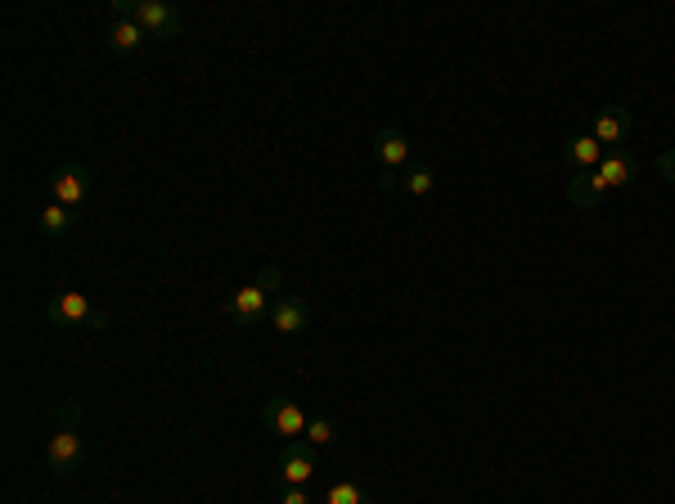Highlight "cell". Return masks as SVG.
<instances>
[{
    "label": "cell",
    "instance_id": "3957f363",
    "mask_svg": "<svg viewBox=\"0 0 675 504\" xmlns=\"http://www.w3.org/2000/svg\"><path fill=\"white\" fill-rule=\"evenodd\" d=\"M45 315H50L54 329H77V324H86V329H108V311L90 302L86 293H77V288L54 293L50 306H45Z\"/></svg>",
    "mask_w": 675,
    "mask_h": 504
},
{
    "label": "cell",
    "instance_id": "2e32d148",
    "mask_svg": "<svg viewBox=\"0 0 675 504\" xmlns=\"http://www.w3.org/2000/svg\"><path fill=\"white\" fill-rule=\"evenodd\" d=\"M320 504H374V495H369L365 486H356V482H333L329 491H324Z\"/></svg>",
    "mask_w": 675,
    "mask_h": 504
},
{
    "label": "cell",
    "instance_id": "9c48e42d",
    "mask_svg": "<svg viewBox=\"0 0 675 504\" xmlns=\"http://www.w3.org/2000/svg\"><path fill=\"white\" fill-rule=\"evenodd\" d=\"M590 135L599 144H626L630 135H635V113H630V108H621V104L603 108V113L594 117V131Z\"/></svg>",
    "mask_w": 675,
    "mask_h": 504
},
{
    "label": "cell",
    "instance_id": "ba28073f",
    "mask_svg": "<svg viewBox=\"0 0 675 504\" xmlns=\"http://www.w3.org/2000/svg\"><path fill=\"white\" fill-rule=\"evenodd\" d=\"M270 324H275L284 338H293V333H302L306 324H311V306H306V297L297 293H279L275 306H270Z\"/></svg>",
    "mask_w": 675,
    "mask_h": 504
},
{
    "label": "cell",
    "instance_id": "44dd1931",
    "mask_svg": "<svg viewBox=\"0 0 675 504\" xmlns=\"http://www.w3.org/2000/svg\"><path fill=\"white\" fill-rule=\"evenodd\" d=\"M657 171H662V180H666V185H675V149L657 153Z\"/></svg>",
    "mask_w": 675,
    "mask_h": 504
},
{
    "label": "cell",
    "instance_id": "ac0fdd59",
    "mask_svg": "<svg viewBox=\"0 0 675 504\" xmlns=\"http://www.w3.org/2000/svg\"><path fill=\"white\" fill-rule=\"evenodd\" d=\"M432 185H437V176H432V167H414L410 176H405V194H414V198H423V194H432Z\"/></svg>",
    "mask_w": 675,
    "mask_h": 504
},
{
    "label": "cell",
    "instance_id": "8fae6325",
    "mask_svg": "<svg viewBox=\"0 0 675 504\" xmlns=\"http://www.w3.org/2000/svg\"><path fill=\"white\" fill-rule=\"evenodd\" d=\"M108 45H113V54H122V59H135V54L149 45V32H144L135 18H113V27H108Z\"/></svg>",
    "mask_w": 675,
    "mask_h": 504
},
{
    "label": "cell",
    "instance_id": "7c38bea8",
    "mask_svg": "<svg viewBox=\"0 0 675 504\" xmlns=\"http://www.w3.org/2000/svg\"><path fill=\"white\" fill-rule=\"evenodd\" d=\"M567 203H576L581 212H594V207L603 203V180L594 176V171H576V176L567 180Z\"/></svg>",
    "mask_w": 675,
    "mask_h": 504
},
{
    "label": "cell",
    "instance_id": "8992f818",
    "mask_svg": "<svg viewBox=\"0 0 675 504\" xmlns=\"http://www.w3.org/2000/svg\"><path fill=\"white\" fill-rule=\"evenodd\" d=\"M50 189H54V203L81 207V203H86V194H90V171L81 167V162H63V167L54 171Z\"/></svg>",
    "mask_w": 675,
    "mask_h": 504
},
{
    "label": "cell",
    "instance_id": "6da1fadb",
    "mask_svg": "<svg viewBox=\"0 0 675 504\" xmlns=\"http://www.w3.org/2000/svg\"><path fill=\"white\" fill-rule=\"evenodd\" d=\"M54 414H59V428L45 441V464H50V473L68 477L72 468L81 464V455H86V441H81V405L63 401Z\"/></svg>",
    "mask_w": 675,
    "mask_h": 504
},
{
    "label": "cell",
    "instance_id": "30bf717a",
    "mask_svg": "<svg viewBox=\"0 0 675 504\" xmlns=\"http://www.w3.org/2000/svg\"><path fill=\"white\" fill-rule=\"evenodd\" d=\"M374 158H378V171H401L405 158H410V140L396 126H383L374 135Z\"/></svg>",
    "mask_w": 675,
    "mask_h": 504
},
{
    "label": "cell",
    "instance_id": "4fadbf2b",
    "mask_svg": "<svg viewBox=\"0 0 675 504\" xmlns=\"http://www.w3.org/2000/svg\"><path fill=\"white\" fill-rule=\"evenodd\" d=\"M563 162L576 171H594L603 162V144L594 140V135H576V140L563 144Z\"/></svg>",
    "mask_w": 675,
    "mask_h": 504
},
{
    "label": "cell",
    "instance_id": "9a60e30c",
    "mask_svg": "<svg viewBox=\"0 0 675 504\" xmlns=\"http://www.w3.org/2000/svg\"><path fill=\"white\" fill-rule=\"evenodd\" d=\"M36 225H41L45 239H63V234L72 230V207H63V203H45V207H41V216H36Z\"/></svg>",
    "mask_w": 675,
    "mask_h": 504
},
{
    "label": "cell",
    "instance_id": "5b68a950",
    "mask_svg": "<svg viewBox=\"0 0 675 504\" xmlns=\"http://www.w3.org/2000/svg\"><path fill=\"white\" fill-rule=\"evenodd\" d=\"M315 482V450L306 441H288L279 455V486H311Z\"/></svg>",
    "mask_w": 675,
    "mask_h": 504
},
{
    "label": "cell",
    "instance_id": "277c9868",
    "mask_svg": "<svg viewBox=\"0 0 675 504\" xmlns=\"http://www.w3.org/2000/svg\"><path fill=\"white\" fill-rule=\"evenodd\" d=\"M261 423H266L279 441H297V437H306V423L311 419L302 414V405L297 401H288V396H270V401L261 405Z\"/></svg>",
    "mask_w": 675,
    "mask_h": 504
},
{
    "label": "cell",
    "instance_id": "52a82bcc",
    "mask_svg": "<svg viewBox=\"0 0 675 504\" xmlns=\"http://www.w3.org/2000/svg\"><path fill=\"white\" fill-rule=\"evenodd\" d=\"M266 288L261 284H248V288H234L230 302H225V315H230L234 324H257L270 315V302H266Z\"/></svg>",
    "mask_w": 675,
    "mask_h": 504
},
{
    "label": "cell",
    "instance_id": "e0dca14e",
    "mask_svg": "<svg viewBox=\"0 0 675 504\" xmlns=\"http://www.w3.org/2000/svg\"><path fill=\"white\" fill-rule=\"evenodd\" d=\"M333 437H338V428H333V419H320V414H315L311 423H306V446L311 450H324V446H333Z\"/></svg>",
    "mask_w": 675,
    "mask_h": 504
},
{
    "label": "cell",
    "instance_id": "5bb4252c",
    "mask_svg": "<svg viewBox=\"0 0 675 504\" xmlns=\"http://www.w3.org/2000/svg\"><path fill=\"white\" fill-rule=\"evenodd\" d=\"M594 176L603 180V189H621L626 180H635V158H626V153H608V158L594 167Z\"/></svg>",
    "mask_w": 675,
    "mask_h": 504
},
{
    "label": "cell",
    "instance_id": "d6986e66",
    "mask_svg": "<svg viewBox=\"0 0 675 504\" xmlns=\"http://www.w3.org/2000/svg\"><path fill=\"white\" fill-rule=\"evenodd\" d=\"M257 284L266 288V293H284V270H279V266H266V270L257 275Z\"/></svg>",
    "mask_w": 675,
    "mask_h": 504
},
{
    "label": "cell",
    "instance_id": "7a4b0ae2",
    "mask_svg": "<svg viewBox=\"0 0 675 504\" xmlns=\"http://www.w3.org/2000/svg\"><path fill=\"white\" fill-rule=\"evenodd\" d=\"M113 14L135 18V23L149 32V41H171V36H180V27H185L180 9L162 5V0H113Z\"/></svg>",
    "mask_w": 675,
    "mask_h": 504
},
{
    "label": "cell",
    "instance_id": "ffe728a7",
    "mask_svg": "<svg viewBox=\"0 0 675 504\" xmlns=\"http://www.w3.org/2000/svg\"><path fill=\"white\" fill-rule=\"evenodd\" d=\"M279 504H315V495H311V486H284Z\"/></svg>",
    "mask_w": 675,
    "mask_h": 504
}]
</instances>
